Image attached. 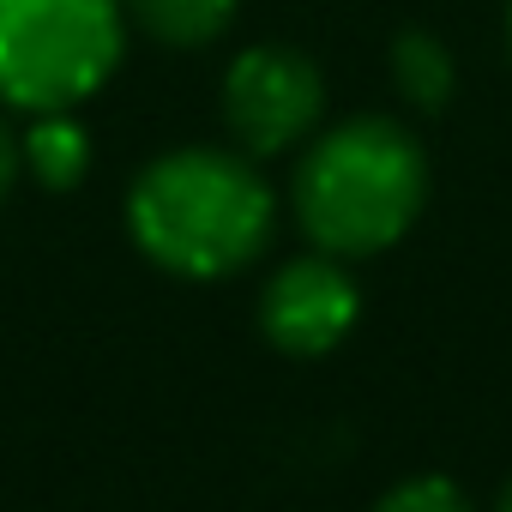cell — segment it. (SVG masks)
Returning <instances> with one entry per match:
<instances>
[{
    "mask_svg": "<svg viewBox=\"0 0 512 512\" xmlns=\"http://www.w3.org/2000/svg\"><path fill=\"white\" fill-rule=\"evenodd\" d=\"M127 229L145 260L175 278H229L266 253L278 193L247 151L187 145L145 163L127 193Z\"/></svg>",
    "mask_w": 512,
    "mask_h": 512,
    "instance_id": "cell-1",
    "label": "cell"
},
{
    "mask_svg": "<svg viewBox=\"0 0 512 512\" xmlns=\"http://www.w3.org/2000/svg\"><path fill=\"white\" fill-rule=\"evenodd\" d=\"M296 223L320 253L362 260L392 247L428 199V157L410 127L386 115L338 121L314 139V151L296 169Z\"/></svg>",
    "mask_w": 512,
    "mask_h": 512,
    "instance_id": "cell-2",
    "label": "cell"
},
{
    "mask_svg": "<svg viewBox=\"0 0 512 512\" xmlns=\"http://www.w3.org/2000/svg\"><path fill=\"white\" fill-rule=\"evenodd\" d=\"M127 49L121 0H0V103L43 115L79 109Z\"/></svg>",
    "mask_w": 512,
    "mask_h": 512,
    "instance_id": "cell-3",
    "label": "cell"
},
{
    "mask_svg": "<svg viewBox=\"0 0 512 512\" xmlns=\"http://www.w3.org/2000/svg\"><path fill=\"white\" fill-rule=\"evenodd\" d=\"M326 115V79L302 49L260 43L241 49L223 73V127L247 157H284Z\"/></svg>",
    "mask_w": 512,
    "mask_h": 512,
    "instance_id": "cell-4",
    "label": "cell"
},
{
    "mask_svg": "<svg viewBox=\"0 0 512 512\" xmlns=\"http://www.w3.org/2000/svg\"><path fill=\"white\" fill-rule=\"evenodd\" d=\"M362 314L356 278L344 272L338 253H302V260L278 266L266 296H260V332L284 356H326L350 338Z\"/></svg>",
    "mask_w": 512,
    "mask_h": 512,
    "instance_id": "cell-5",
    "label": "cell"
},
{
    "mask_svg": "<svg viewBox=\"0 0 512 512\" xmlns=\"http://www.w3.org/2000/svg\"><path fill=\"white\" fill-rule=\"evenodd\" d=\"M19 151H25V169H31L49 193L79 187L85 169H91V133L73 121V109H43V115H31V133L19 139Z\"/></svg>",
    "mask_w": 512,
    "mask_h": 512,
    "instance_id": "cell-6",
    "label": "cell"
},
{
    "mask_svg": "<svg viewBox=\"0 0 512 512\" xmlns=\"http://www.w3.org/2000/svg\"><path fill=\"white\" fill-rule=\"evenodd\" d=\"M392 85L416 115H440L452 103V85H458L452 49L434 31H398L392 37Z\"/></svg>",
    "mask_w": 512,
    "mask_h": 512,
    "instance_id": "cell-7",
    "label": "cell"
},
{
    "mask_svg": "<svg viewBox=\"0 0 512 512\" xmlns=\"http://www.w3.org/2000/svg\"><path fill=\"white\" fill-rule=\"evenodd\" d=\"M121 13L169 49H205L229 31L235 0H121Z\"/></svg>",
    "mask_w": 512,
    "mask_h": 512,
    "instance_id": "cell-8",
    "label": "cell"
},
{
    "mask_svg": "<svg viewBox=\"0 0 512 512\" xmlns=\"http://www.w3.org/2000/svg\"><path fill=\"white\" fill-rule=\"evenodd\" d=\"M374 512H470V500H464L458 482H446V476H410V482H398Z\"/></svg>",
    "mask_w": 512,
    "mask_h": 512,
    "instance_id": "cell-9",
    "label": "cell"
},
{
    "mask_svg": "<svg viewBox=\"0 0 512 512\" xmlns=\"http://www.w3.org/2000/svg\"><path fill=\"white\" fill-rule=\"evenodd\" d=\"M25 175V151H19V133L0 121V205H7V193H13V181Z\"/></svg>",
    "mask_w": 512,
    "mask_h": 512,
    "instance_id": "cell-10",
    "label": "cell"
},
{
    "mask_svg": "<svg viewBox=\"0 0 512 512\" xmlns=\"http://www.w3.org/2000/svg\"><path fill=\"white\" fill-rule=\"evenodd\" d=\"M494 512H512V482H506V494H500V506Z\"/></svg>",
    "mask_w": 512,
    "mask_h": 512,
    "instance_id": "cell-11",
    "label": "cell"
},
{
    "mask_svg": "<svg viewBox=\"0 0 512 512\" xmlns=\"http://www.w3.org/2000/svg\"><path fill=\"white\" fill-rule=\"evenodd\" d=\"M506 43H512V13H506Z\"/></svg>",
    "mask_w": 512,
    "mask_h": 512,
    "instance_id": "cell-12",
    "label": "cell"
}]
</instances>
